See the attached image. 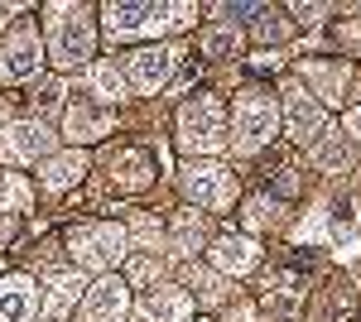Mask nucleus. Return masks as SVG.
<instances>
[{
	"instance_id": "nucleus-29",
	"label": "nucleus",
	"mask_w": 361,
	"mask_h": 322,
	"mask_svg": "<svg viewBox=\"0 0 361 322\" xmlns=\"http://www.w3.org/2000/svg\"><path fill=\"white\" fill-rule=\"evenodd\" d=\"M318 231H323V216H308V221L299 226V231H294V236H299V241H308V236H318Z\"/></svg>"
},
{
	"instance_id": "nucleus-26",
	"label": "nucleus",
	"mask_w": 361,
	"mask_h": 322,
	"mask_svg": "<svg viewBox=\"0 0 361 322\" xmlns=\"http://www.w3.org/2000/svg\"><path fill=\"white\" fill-rule=\"evenodd\" d=\"M159 236H164V231H159V221H149V216H140V221H135V241L145 245L149 255H154V245H159Z\"/></svg>"
},
{
	"instance_id": "nucleus-23",
	"label": "nucleus",
	"mask_w": 361,
	"mask_h": 322,
	"mask_svg": "<svg viewBox=\"0 0 361 322\" xmlns=\"http://www.w3.org/2000/svg\"><path fill=\"white\" fill-rule=\"evenodd\" d=\"M236 49H241V34L236 29H212L207 34V54L212 58H236Z\"/></svg>"
},
{
	"instance_id": "nucleus-28",
	"label": "nucleus",
	"mask_w": 361,
	"mask_h": 322,
	"mask_svg": "<svg viewBox=\"0 0 361 322\" xmlns=\"http://www.w3.org/2000/svg\"><path fill=\"white\" fill-rule=\"evenodd\" d=\"M270 216H275V212H270V207H265L260 197H255V202L246 207V221H250V226H260V221H270Z\"/></svg>"
},
{
	"instance_id": "nucleus-20",
	"label": "nucleus",
	"mask_w": 361,
	"mask_h": 322,
	"mask_svg": "<svg viewBox=\"0 0 361 322\" xmlns=\"http://www.w3.org/2000/svg\"><path fill=\"white\" fill-rule=\"evenodd\" d=\"M29 183L25 178H15V173H0V212H25L29 207Z\"/></svg>"
},
{
	"instance_id": "nucleus-32",
	"label": "nucleus",
	"mask_w": 361,
	"mask_h": 322,
	"mask_svg": "<svg viewBox=\"0 0 361 322\" xmlns=\"http://www.w3.org/2000/svg\"><path fill=\"white\" fill-rule=\"evenodd\" d=\"M10 236H15V221H10V216H0V245L10 241Z\"/></svg>"
},
{
	"instance_id": "nucleus-10",
	"label": "nucleus",
	"mask_w": 361,
	"mask_h": 322,
	"mask_svg": "<svg viewBox=\"0 0 361 322\" xmlns=\"http://www.w3.org/2000/svg\"><path fill=\"white\" fill-rule=\"evenodd\" d=\"M178 68V49H145V54L130 58V82H135L140 92H159L169 82V73Z\"/></svg>"
},
{
	"instance_id": "nucleus-27",
	"label": "nucleus",
	"mask_w": 361,
	"mask_h": 322,
	"mask_svg": "<svg viewBox=\"0 0 361 322\" xmlns=\"http://www.w3.org/2000/svg\"><path fill=\"white\" fill-rule=\"evenodd\" d=\"M58 97H63V87H58V82H44V92H39L34 101H39V111H49V106H58Z\"/></svg>"
},
{
	"instance_id": "nucleus-3",
	"label": "nucleus",
	"mask_w": 361,
	"mask_h": 322,
	"mask_svg": "<svg viewBox=\"0 0 361 322\" xmlns=\"http://www.w3.org/2000/svg\"><path fill=\"white\" fill-rule=\"evenodd\" d=\"M49 54L58 68H78L92 54V20L87 10L73 5H54V20H49Z\"/></svg>"
},
{
	"instance_id": "nucleus-9",
	"label": "nucleus",
	"mask_w": 361,
	"mask_h": 322,
	"mask_svg": "<svg viewBox=\"0 0 361 322\" xmlns=\"http://www.w3.org/2000/svg\"><path fill=\"white\" fill-rule=\"evenodd\" d=\"M49 149H54V135L44 130L39 120H15L10 130L0 135V154L10 163H39Z\"/></svg>"
},
{
	"instance_id": "nucleus-6",
	"label": "nucleus",
	"mask_w": 361,
	"mask_h": 322,
	"mask_svg": "<svg viewBox=\"0 0 361 322\" xmlns=\"http://www.w3.org/2000/svg\"><path fill=\"white\" fill-rule=\"evenodd\" d=\"M39 63H44V54H39V34L29 25L10 29V39L0 44V78L5 82H25L39 73Z\"/></svg>"
},
{
	"instance_id": "nucleus-14",
	"label": "nucleus",
	"mask_w": 361,
	"mask_h": 322,
	"mask_svg": "<svg viewBox=\"0 0 361 322\" xmlns=\"http://www.w3.org/2000/svg\"><path fill=\"white\" fill-rule=\"evenodd\" d=\"M102 135H111V111L106 106H92V101H78V106H68V140L78 144V140H102Z\"/></svg>"
},
{
	"instance_id": "nucleus-12",
	"label": "nucleus",
	"mask_w": 361,
	"mask_h": 322,
	"mask_svg": "<svg viewBox=\"0 0 361 322\" xmlns=\"http://www.w3.org/2000/svg\"><path fill=\"white\" fill-rule=\"evenodd\" d=\"M304 78L313 82V97L342 101V97H347V82H352V68H347V63H323V58H313V63H304Z\"/></svg>"
},
{
	"instance_id": "nucleus-2",
	"label": "nucleus",
	"mask_w": 361,
	"mask_h": 322,
	"mask_svg": "<svg viewBox=\"0 0 361 322\" xmlns=\"http://www.w3.org/2000/svg\"><path fill=\"white\" fill-rule=\"evenodd\" d=\"M279 130V111L275 101L260 92V87H250L236 97V149L241 154H255V149H265Z\"/></svg>"
},
{
	"instance_id": "nucleus-31",
	"label": "nucleus",
	"mask_w": 361,
	"mask_h": 322,
	"mask_svg": "<svg viewBox=\"0 0 361 322\" xmlns=\"http://www.w3.org/2000/svg\"><path fill=\"white\" fill-rule=\"evenodd\" d=\"M347 130H352V135L361 140V106H352V111H347Z\"/></svg>"
},
{
	"instance_id": "nucleus-4",
	"label": "nucleus",
	"mask_w": 361,
	"mask_h": 322,
	"mask_svg": "<svg viewBox=\"0 0 361 322\" xmlns=\"http://www.w3.org/2000/svg\"><path fill=\"white\" fill-rule=\"evenodd\" d=\"M126 245L130 236L111 226V221H92V226H78L73 231V260L82 269H97V274H106L116 260H126Z\"/></svg>"
},
{
	"instance_id": "nucleus-19",
	"label": "nucleus",
	"mask_w": 361,
	"mask_h": 322,
	"mask_svg": "<svg viewBox=\"0 0 361 322\" xmlns=\"http://www.w3.org/2000/svg\"><path fill=\"white\" fill-rule=\"evenodd\" d=\"M92 87H97V97H106V101H121V97H126V78H121L116 63H97V68H92Z\"/></svg>"
},
{
	"instance_id": "nucleus-30",
	"label": "nucleus",
	"mask_w": 361,
	"mask_h": 322,
	"mask_svg": "<svg viewBox=\"0 0 361 322\" xmlns=\"http://www.w3.org/2000/svg\"><path fill=\"white\" fill-rule=\"evenodd\" d=\"M260 34H265V39H279V34H284V25H279L275 15H265V20H260Z\"/></svg>"
},
{
	"instance_id": "nucleus-22",
	"label": "nucleus",
	"mask_w": 361,
	"mask_h": 322,
	"mask_svg": "<svg viewBox=\"0 0 361 322\" xmlns=\"http://www.w3.org/2000/svg\"><path fill=\"white\" fill-rule=\"evenodd\" d=\"M173 245L178 250H197L202 245V221L193 212H178V221H173Z\"/></svg>"
},
{
	"instance_id": "nucleus-7",
	"label": "nucleus",
	"mask_w": 361,
	"mask_h": 322,
	"mask_svg": "<svg viewBox=\"0 0 361 322\" xmlns=\"http://www.w3.org/2000/svg\"><path fill=\"white\" fill-rule=\"evenodd\" d=\"M284 106H289V135H294L299 144H318V140L328 135V111L318 106L304 87L289 82V87H284Z\"/></svg>"
},
{
	"instance_id": "nucleus-11",
	"label": "nucleus",
	"mask_w": 361,
	"mask_h": 322,
	"mask_svg": "<svg viewBox=\"0 0 361 322\" xmlns=\"http://www.w3.org/2000/svg\"><path fill=\"white\" fill-rule=\"evenodd\" d=\"M193 313V298L183 294V289H149V298L140 303V318L145 322H183Z\"/></svg>"
},
{
	"instance_id": "nucleus-13",
	"label": "nucleus",
	"mask_w": 361,
	"mask_h": 322,
	"mask_svg": "<svg viewBox=\"0 0 361 322\" xmlns=\"http://www.w3.org/2000/svg\"><path fill=\"white\" fill-rule=\"evenodd\" d=\"M34 308H39V294H34V284H29L25 274H15V279L0 284V322H29Z\"/></svg>"
},
{
	"instance_id": "nucleus-8",
	"label": "nucleus",
	"mask_w": 361,
	"mask_h": 322,
	"mask_svg": "<svg viewBox=\"0 0 361 322\" xmlns=\"http://www.w3.org/2000/svg\"><path fill=\"white\" fill-rule=\"evenodd\" d=\"M130 284L116 279V274H102L92 289H87V303H82V322H121L126 308H130Z\"/></svg>"
},
{
	"instance_id": "nucleus-25",
	"label": "nucleus",
	"mask_w": 361,
	"mask_h": 322,
	"mask_svg": "<svg viewBox=\"0 0 361 322\" xmlns=\"http://www.w3.org/2000/svg\"><path fill=\"white\" fill-rule=\"evenodd\" d=\"M130 279H135V284H154V279H164V260H159V255H140L135 269H130Z\"/></svg>"
},
{
	"instance_id": "nucleus-16",
	"label": "nucleus",
	"mask_w": 361,
	"mask_h": 322,
	"mask_svg": "<svg viewBox=\"0 0 361 322\" xmlns=\"http://www.w3.org/2000/svg\"><path fill=\"white\" fill-rule=\"evenodd\" d=\"M111 168H116V178H121L126 188H145V183L154 178V159H149L145 149H121L111 159Z\"/></svg>"
},
{
	"instance_id": "nucleus-17",
	"label": "nucleus",
	"mask_w": 361,
	"mask_h": 322,
	"mask_svg": "<svg viewBox=\"0 0 361 322\" xmlns=\"http://www.w3.org/2000/svg\"><path fill=\"white\" fill-rule=\"evenodd\" d=\"M82 173H87V159L78 154V149H73V154H58V159L44 163V188H49V192H63V188H73Z\"/></svg>"
},
{
	"instance_id": "nucleus-5",
	"label": "nucleus",
	"mask_w": 361,
	"mask_h": 322,
	"mask_svg": "<svg viewBox=\"0 0 361 322\" xmlns=\"http://www.w3.org/2000/svg\"><path fill=\"white\" fill-rule=\"evenodd\" d=\"M183 188H188V197H193L197 207L222 212V207H231V197H236V178H231V168H222V163H188L183 168Z\"/></svg>"
},
{
	"instance_id": "nucleus-15",
	"label": "nucleus",
	"mask_w": 361,
	"mask_h": 322,
	"mask_svg": "<svg viewBox=\"0 0 361 322\" xmlns=\"http://www.w3.org/2000/svg\"><path fill=\"white\" fill-rule=\"evenodd\" d=\"M212 260H217V269H226V274H250L255 260H260V250H255L250 236H222L217 250H212Z\"/></svg>"
},
{
	"instance_id": "nucleus-1",
	"label": "nucleus",
	"mask_w": 361,
	"mask_h": 322,
	"mask_svg": "<svg viewBox=\"0 0 361 322\" xmlns=\"http://www.w3.org/2000/svg\"><path fill=\"white\" fill-rule=\"evenodd\" d=\"M178 144L197 154H217L226 144V111L217 97H193L178 111Z\"/></svg>"
},
{
	"instance_id": "nucleus-21",
	"label": "nucleus",
	"mask_w": 361,
	"mask_h": 322,
	"mask_svg": "<svg viewBox=\"0 0 361 322\" xmlns=\"http://www.w3.org/2000/svg\"><path fill=\"white\" fill-rule=\"evenodd\" d=\"M313 159L323 163V168H347V163H352V149H347L342 140H328V135H323V140L313 144Z\"/></svg>"
},
{
	"instance_id": "nucleus-18",
	"label": "nucleus",
	"mask_w": 361,
	"mask_h": 322,
	"mask_svg": "<svg viewBox=\"0 0 361 322\" xmlns=\"http://www.w3.org/2000/svg\"><path fill=\"white\" fill-rule=\"evenodd\" d=\"M78 294H82V279H78V274H54V279H49V294H44V313H49V318H63V313L78 303Z\"/></svg>"
},
{
	"instance_id": "nucleus-24",
	"label": "nucleus",
	"mask_w": 361,
	"mask_h": 322,
	"mask_svg": "<svg viewBox=\"0 0 361 322\" xmlns=\"http://www.w3.org/2000/svg\"><path fill=\"white\" fill-rule=\"evenodd\" d=\"M193 284H197V298H202V303H222L226 298V284L217 274H207V269H193Z\"/></svg>"
}]
</instances>
